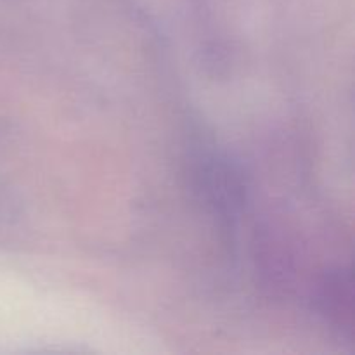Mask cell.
<instances>
[{
  "mask_svg": "<svg viewBox=\"0 0 355 355\" xmlns=\"http://www.w3.org/2000/svg\"><path fill=\"white\" fill-rule=\"evenodd\" d=\"M326 311L342 326H352V283L350 274L338 272L326 283Z\"/></svg>",
  "mask_w": 355,
  "mask_h": 355,
  "instance_id": "6da1fadb",
  "label": "cell"
}]
</instances>
